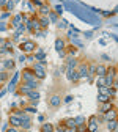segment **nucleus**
<instances>
[{"instance_id": "obj_27", "label": "nucleus", "mask_w": 118, "mask_h": 132, "mask_svg": "<svg viewBox=\"0 0 118 132\" xmlns=\"http://www.w3.org/2000/svg\"><path fill=\"white\" fill-rule=\"evenodd\" d=\"M50 19H52V21H57V16H55V13H50Z\"/></svg>"}, {"instance_id": "obj_26", "label": "nucleus", "mask_w": 118, "mask_h": 132, "mask_svg": "<svg viewBox=\"0 0 118 132\" xmlns=\"http://www.w3.org/2000/svg\"><path fill=\"white\" fill-rule=\"evenodd\" d=\"M85 130H87L85 126H79V129H77V132H85Z\"/></svg>"}, {"instance_id": "obj_9", "label": "nucleus", "mask_w": 118, "mask_h": 132, "mask_svg": "<svg viewBox=\"0 0 118 132\" xmlns=\"http://www.w3.org/2000/svg\"><path fill=\"white\" fill-rule=\"evenodd\" d=\"M58 104H60V97L58 96H52V97H50V105H52V107H58Z\"/></svg>"}, {"instance_id": "obj_11", "label": "nucleus", "mask_w": 118, "mask_h": 132, "mask_svg": "<svg viewBox=\"0 0 118 132\" xmlns=\"http://www.w3.org/2000/svg\"><path fill=\"white\" fill-rule=\"evenodd\" d=\"M18 77H19V74H14V77L11 79V82H10V85H8V90H13V88H14V85H16V82H18Z\"/></svg>"}, {"instance_id": "obj_21", "label": "nucleus", "mask_w": 118, "mask_h": 132, "mask_svg": "<svg viewBox=\"0 0 118 132\" xmlns=\"http://www.w3.org/2000/svg\"><path fill=\"white\" fill-rule=\"evenodd\" d=\"M36 58H38V60H41V61H43V60H44V58H46V55H44V52H43V51H40V52H38V54H36Z\"/></svg>"}, {"instance_id": "obj_15", "label": "nucleus", "mask_w": 118, "mask_h": 132, "mask_svg": "<svg viewBox=\"0 0 118 132\" xmlns=\"http://www.w3.org/2000/svg\"><path fill=\"white\" fill-rule=\"evenodd\" d=\"M41 132H52V126H50V124H44L41 127Z\"/></svg>"}, {"instance_id": "obj_8", "label": "nucleus", "mask_w": 118, "mask_h": 132, "mask_svg": "<svg viewBox=\"0 0 118 132\" xmlns=\"http://www.w3.org/2000/svg\"><path fill=\"white\" fill-rule=\"evenodd\" d=\"M98 85H99V87H107V79H106V76H99Z\"/></svg>"}, {"instance_id": "obj_2", "label": "nucleus", "mask_w": 118, "mask_h": 132, "mask_svg": "<svg viewBox=\"0 0 118 132\" xmlns=\"http://www.w3.org/2000/svg\"><path fill=\"white\" fill-rule=\"evenodd\" d=\"M21 49L24 52H32L33 49H35V43H33V41H25V43L21 44Z\"/></svg>"}, {"instance_id": "obj_29", "label": "nucleus", "mask_w": 118, "mask_h": 132, "mask_svg": "<svg viewBox=\"0 0 118 132\" xmlns=\"http://www.w3.org/2000/svg\"><path fill=\"white\" fill-rule=\"evenodd\" d=\"M6 132H18V129H16V127H10Z\"/></svg>"}, {"instance_id": "obj_12", "label": "nucleus", "mask_w": 118, "mask_h": 132, "mask_svg": "<svg viewBox=\"0 0 118 132\" xmlns=\"http://www.w3.org/2000/svg\"><path fill=\"white\" fill-rule=\"evenodd\" d=\"M98 99H99L101 102H107V101H110V96H107V94H99Z\"/></svg>"}, {"instance_id": "obj_24", "label": "nucleus", "mask_w": 118, "mask_h": 132, "mask_svg": "<svg viewBox=\"0 0 118 132\" xmlns=\"http://www.w3.org/2000/svg\"><path fill=\"white\" fill-rule=\"evenodd\" d=\"M74 121H76V124H82V123L85 121V120H83L82 117H77V120H74Z\"/></svg>"}, {"instance_id": "obj_4", "label": "nucleus", "mask_w": 118, "mask_h": 132, "mask_svg": "<svg viewBox=\"0 0 118 132\" xmlns=\"http://www.w3.org/2000/svg\"><path fill=\"white\" fill-rule=\"evenodd\" d=\"M79 77H87L88 76V71H87V64H80L79 66Z\"/></svg>"}, {"instance_id": "obj_25", "label": "nucleus", "mask_w": 118, "mask_h": 132, "mask_svg": "<svg viewBox=\"0 0 118 132\" xmlns=\"http://www.w3.org/2000/svg\"><path fill=\"white\" fill-rule=\"evenodd\" d=\"M41 13H43V14H47V13H49V8H47V6H41Z\"/></svg>"}, {"instance_id": "obj_16", "label": "nucleus", "mask_w": 118, "mask_h": 132, "mask_svg": "<svg viewBox=\"0 0 118 132\" xmlns=\"http://www.w3.org/2000/svg\"><path fill=\"white\" fill-rule=\"evenodd\" d=\"M28 97H30V99H38V97H40V93H36V91H30V93H28Z\"/></svg>"}, {"instance_id": "obj_14", "label": "nucleus", "mask_w": 118, "mask_h": 132, "mask_svg": "<svg viewBox=\"0 0 118 132\" xmlns=\"http://www.w3.org/2000/svg\"><path fill=\"white\" fill-rule=\"evenodd\" d=\"M107 123H109V129L115 132V130H116V121H115V120H112V121H107Z\"/></svg>"}, {"instance_id": "obj_18", "label": "nucleus", "mask_w": 118, "mask_h": 132, "mask_svg": "<svg viewBox=\"0 0 118 132\" xmlns=\"http://www.w3.org/2000/svg\"><path fill=\"white\" fill-rule=\"evenodd\" d=\"M68 127H76V121L74 120H66V123H65Z\"/></svg>"}, {"instance_id": "obj_28", "label": "nucleus", "mask_w": 118, "mask_h": 132, "mask_svg": "<svg viewBox=\"0 0 118 132\" xmlns=\"http://www.w3.org/2000/svg\"><path fill=\"white\" fill-rule=\"evenodd\" d=\"M6 2H8V0H0V6H5Z\"/></svg>"}, {"instance_id": "obj_17", "label": "nucleus", "mask_w": 118, "mask_h": 132, "mask_svg": "<svg viewBox=\"0 0 118 132\" xmlns=\"http://www.w3.org/2000/svg\"><path fill=\"white\" fill-rule=\"evenodd\" d=\"M87 71H88V74H90V76H93V74H95V71H96V66H95V64H90Z\"/></svg>"}, {"instance_id": "obj_22", "label": "nucleus", "mask_w": 118, "mask_h": 132, "mask_svg": "<svg viewBox=\"0 0 118 132\" xmlns=\"http://www.w3.org/2000/svg\"><path fill=\"white\" fill-rule=\"evenodd\" d=\"M8 79V76H6V72H0V82H5Z\"/></svg>"}, {"instance_id": "obj_1", "label": "nucleus", "mask_w": 118, "mask_h": 132, "mask_svg": "<svg viewBox=\"0 0 118 132\" xmlns=\"http://www.w3.org/2000/svg\"><path fill=\"white\" fill-rule=\"evenodd\" d=\"M33 71H35V74H36L38 79H44L46 77V71H44V68H43L41 63H38V64L33 66Z\"/></svg>"}, {"instance_id": "obj_5", "label": "nucleus", "mask_w": 118, "mask_h": 132, "mask_svg": "<svg viewBox=\"0 0 118 132\" xmlns=\"http://www.w3.org/2000/svg\"><path fill=\"white\" fill-rule=\"evenodd\" d=\"M106 120L107 121H112V120H116V112L113 109H110L109 112H106Z\"/></svg>"}, {"instance_id": "obj_19", "label": "nucleus", "mask_w": 118, "mask_h": 132, "mask_svg": "<svg viewBox=\"0 0 118 132\" xmlns=\"http://www.w3.org/2000/svg\"><path fill=\"white\" fill-rule=\"evenodd\" d=\"M63 46H65V44H63V41H61V39H57V43H55V47L58 49V51H61V49H63Z\"/></svg>"}, {"instance_id": "obj_20", "label": "nucleus", "mask_w": 118, "mask_h": 132, "mask_svg": "<svg viewBox=\"0 0 118 132\" xmlns=\"http://www.w3.org/2000/svg\"><path fill=\"white\" fill-rule=\"evenodd\" d=\"M47 24H49V19H47V18H41L40 25H41V27H47Z\"/></svg>"}, {"instance_id": "obj_3", "label": "nucleus", "mask_w": 118, "mask_h": 132, "mask_svg": "<svg viewBox=\"0 0 118 132\" xmlns=\"http://www.w3.org/2000/svg\"><path fill=\"white\" fill-rule=\"evenodd\" d=\"M10 123H11L13 127L21 126V117H18V115H11V117H10Z\"/></svg>"}, {"instance_id": "obj_6", "label": "nucleus", "mask_w": 118, "mask_h": 132, "mask_svg": "<svg viewBox=\"0 0 118 132\" xmlns=\"http://www.w3.org/2000/svg\"><path fill=\"white\" fill-rule=\"evenodd\" d=\"M96 129H98V121H96L95 117H91L90 118V123H88V130L91 132V130H96Z\"/></svg>"}, {"instance_id": "obj_7", "label": "nucleus", "mask_w": 118, "mask_h": 132, "mask_svg": "<svg viewBox=\"0 0 118 132\" xmlns=\"http://www.w3.org/2000/svg\"><path fill=\"white\" fill-rule=\"evenodd\" d=\"M112 107H113V105H112V102H110V101H107V102H104L103 105H101V112H103V113H106V112H109Z\"/></svg>"}, {"instance_id": "obj_10", "label": "nucleus", "mask_w": 118, "mask_h": 132, "mask_svg": "<svg viewBox=\"0 0 118 132\" xmlns=\"http://www.w3.org/2000/svg\"><path fill=\"white\" fill-rule=\"evenodd\" d=\"M96 72H98L99 76H106V74H107V68H106V66H98V68H96Z\"/></svg>"}, {"instance_id": "obj_30", "label": "nucleus", "mask_w": 118, "mask_h": 132, "mask_svg": "<svg viewBox=\"0 0 118 132\" xmlns=\"http://www.w3.org/2000/svg\"><path fill=\"white\" fill-rule=\"evenodd\" d=\"M6 18H10V14H8V13H3V16H2V19H6Z\"/></svg>"}, {"instance_id": "obj_23", "label": "nucleus", "mask_w": 118, "mask_h": 132, "mask_svg": "<svg viewBox=\"0 0 118 132\" xmlns=\"http://www.w3.org/2000/svg\"><path fill=\"white\" fill-rule=\"evenodd\" d=\"M25 112H28V113H35V112H36V109H35V107H27V109H25Z\"/></svg>"}, {"instance_id": "obj_13", "label": "nucleus", "mask_w": 118, "mask_h": 132, "mask_svg": "<svg viewBox=\"0 0 118 132\" xmlns=\"http://www.w3.org/2000/svg\"><path fill=\"white\" fill-rule=\"evenodd\" d=\"M3 66H5L6 69H13V68H14V63H13L11 60H6V61L3 63Z\"/></svg>"}]
</instances>
